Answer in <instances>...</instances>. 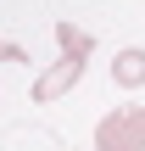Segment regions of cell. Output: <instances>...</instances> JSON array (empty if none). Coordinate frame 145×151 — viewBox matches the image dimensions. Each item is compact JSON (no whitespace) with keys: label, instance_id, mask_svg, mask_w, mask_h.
Masks as SVG:
<instances>
[{"label":"cell","instance_id":"6da1fadb","mask_svg":"<svg viewBox=\"0 0 145 151\" xmlns=\"http://www.w3.org/2000/svg\"><path fill=\"white\" fill-rule=\"evenodd\" d=\"M78 78H84V56H61V62H50V67L34 78V90H28V95H34V106H50V101H61Z\"/></svg>","mask_w":145,"mask_h":151},{"label":"cell","instance_id":"7a4b0ae2","mask_svg":"<svg viewBox=\"0 0 145 151\" xmlns=\"http://www.w3.org/2000/svg\"><path fill=\"white\" fill-rule=\"evenodd\" d=\"M112 84H117V90H145V45H123V50H117Z\"/></svg>","mask_w":145,"mask_h":151},{"label":"cell","instance_id":"3957f363","mask_svg":"<svg viewBox=\"0 0 145 151\" xmlns=\"http://www.w3.org/2000/svg\"><path fill=\"white\" fill-rule=\"evenodd\" d=\"M56 45H61V56H84V62H89V50H95V34L61 17V22H56Z\"/></svg>","mask_w":145,"mask_h":151},{"label":"cell","instance_id":"277c9868","mask_svg":"<svg viewBox=\"0 0 145 151\" xmlns=\"http://www.w3.org/2000/svg\"><path fill=\"white\" fill-rule=\"evenodd\" d=\"M123 129H129V106L106 112V118L95 123V151H123Z\"/></svg>","mask_w":145,"mask_h":151},{"label":"cell","instance_id":"5b68a950","mask_svg":"<svg viewBox=\"0 0 145 151\" xmlns=\"http://www.w3.org/2000/svg\"><path fill=\"white\" fill-rule=\"evenodd\" d=\"M123 151H145V106H129V129H123Z\"/></svg>","mask_w":145,"mask_h":151},{"label":"cell","instance_id":"8992f818","mask_svg":"<svg viewBox=\"0 0 145 151\" xmlns=\"http://www.w3.org/2000/svg\"><path fill=\"white\" fill-rule=\"evenodd\" d=\"M0 62H34L22 45H11V39H0Z\"/></svg>","mask_w":145,"mask_h":151}]
</instances>
